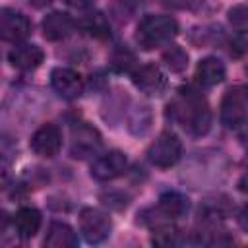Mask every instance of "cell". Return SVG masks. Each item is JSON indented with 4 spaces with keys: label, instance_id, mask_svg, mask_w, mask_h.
Listing matches in <instances>:
<instances>
[{
    "label": "cell",
    "instance_id": "6da1fadb",
    "mask_svg": "<svg viewBox=\"0 0 248 248\" xmlns=\"http://www.w3.org/2000/svg\"><path fill=\"white\" fill-rule=\"evenodd\" d=\"M169 108L172 118L192 136H203L211 126L209 105L194 89H182Z\"/></svg>",
    "mask_w": 248,
    "mask_h": 248
},
{
    "label": "cell",
    "instance_id": "7a4b0ae2",
    "mask_svg": "<svg viewBox=\"0 0 248 248\" xmlns=\"http://www.w3.org/2000/svg\"><path fill=\"white\" fill-rule=\"evenodd\" d=\"M178 33V23L170 16H145L136 29V41L140 43L141 48L149 50L161 45L170 43V39Z\"/></svg>",
    "mask_w": 248,
    "mask_h": 248
},
{
    "label": "cell",
    "instance_id": "3957f363",
    "mask_svg": "<svg viewBox=\"0 0 248 248\" xmlns=\"http://www.w3.org/2000/svg\"><path fill=\"white\" fill-rule=\"evenodd\" d=\"M182 155V141L174 132H161L147 149V159L159 169H169L178 163Z\"/></svg>",
    "mask_w": 248,
    "mask_h": 248
},
{
    "label": "cell",
    "instance_id": "277c9868",
    "mask_svg": "<svg viewBox=\"0 0 248 248\" xmlns=\"http://www.w3.org/2000/svg\"><path fill=\"white\" fill-rule=\"evenodd\" d=\"M112 229L110 217L97 207H83L79 213V231L89 244H99L108 238Z\"/></svg>",
    "mask_w": 248,
    "mask_h": 248
},
{
    "label": "cell",
    "instance_id": "5b68a950",
    "mask_svg": "<svg viewBox=\"0 0 248 248\" xmlns=\"http://www.w3.org/2000/svg\"><path fill=\"white\" fill-rule=\"evenodd\" d=\"M31 33V21L27 16L14 8H2L0 12V37L6 43L19 45L23 43Z\"/></svg>",
    "mask_w": 248,
    "mask_h": 248
},
{
    "label": "cell",
    "instance_id": "8992f818",
    "mask_svg": "<svg viewBox=\"0 0 248 248\" xmlns=\"http://www.w3.org/2000/svg\"><path fill=\"white\" fill-rule=\"evenodd\" d=\"M221 122L227 128H240L248 118V101L246 95L238 89H231L223 95L221 101Z\"/></svg>",
    "mask_w": 248,
    "mask_h": 248
},
{
    "label": "cell",
    "instance_id": "52a82bcc",
    "mask_svg": "<svg viewBox=\"0 0 248 248\" xmlns=\"http://www.w3.org/2000/svg\"><path fill=\"white\" fill-rule=\"evenodd\" d=\"M128 167V159L122 151H107L103 155H99L93 163H91V176L99 182H108L114 180L116 176H120Z\"/></svg>",
    "mask_w": 248,
    "mask_h": 248
},
{
    "label": "cell",
    "instance_id": "ba28073f",
    "mask_svg": "<svg viewBox=\"0 0 248 248\" xmlns=\"http://www.w3.org/2000/svg\"><path fill=\"white\" fill-rule=\"evenodd\" d=\"M132 83L145 95L157 97L167 89V78L155 64H143L132 72Z\"/></svg>",
    "mask_w": 248,
    "mask_h": 248
},
{
    "label": "cell",
    "instance_id": "9c48e42d",
    "mask_svg": "<svg viewBox=\"0 0 248 248\" xmlns=\"http://www.w3.org/2000/svg\"><path fill=\"white\" fill-rule=\"evenodd\" d=\"M29 145L41 157H54L62 147V134L54 124H43L31 136Z\"/></svg>",
    "mask_w": 248,
    "mask_h": 248
},
{
    "label": "cell",
    "instance_id": "30bf717a",
    "mask_svg": "<svg viewBox=\"0 0 248 248\" xmlns=\"http://www.w3.org/2000/svg\"><path fill=\"white\" fill-rule=\"evenodd\" d=\"M52 89L64 99H76L83 91V78L72 68H54L50 74Z\"/></svg>",
    "mask_w": 248,
    "mask_h": 248
},
{
    "label": "cell",
    "instance_id": "8fae6325",
    "mask_svg": "<svg viewBox=\"0 0 248 248\" xmlns=\"http://www.w3.org/2000/svg\"><path fill=\"white\" fill-rule=\"evenodd\" d=\"M101 147V136L93 126L79 124L72 130V155L85 159L97 153Z\"/></svg>",
    "mask_w": 248,
    "mask_h": 248
},
{
    "label": "cell",
    "instance_id": "7c38bea8",
    "mask_svg": "<svg viewBox=\"0 0 248 248\" xmlns=\"http://www.w3.org/2000/svg\"><path fill=\"white\" fill-rule=\"evenodd\" d=\"M8 60L14 68L17 70H23V72H29V70H35L43 64L45 60V52L39 45H31V43H19L16 45L10 52H8Z\"/></svg>",
    "mask_w": 248,
    "mask_h": 248
},
{
    "label": "cell",
    "instance_id": "4fadbf2b",
    "mask_svg": "<svg viewBox=\"0 0 248 248\" xmlns=\"http://www.w3.org/2000/svg\"><path fill=\"white\" fill-rule=\"evenodd\" d=\"M76 27V21L66 12H50L43 19V35L48 41H62L66 39Z\"/></svg>",
    "mask_w": 248,
    "mask_h": 248
},
{
    "label": "cell",
    "instance_id": "5bb4252c",
    "mask_svg": "<svg viewBox=\"0 0 248 248\" xmlns=\"http://www.w3.org/2000/svg\"><path fill=\"white\" fill-rule=\"evenodd\" d=\"M12 223H14V229H16L19 238H33L41 229L43 217H41V211L37 207L23 205L14 213Z\"/></svg>",
    "mask_w": 248,
    "mask_h": 248
},
{
    "label": "cell",
    "instance_id": "9a60e30c",
    "mask_svg": "<svg viewBox=\"0 0 248 248\" xmlns=\"http://www.w3.org/2000/svg\"><path fill=\"white\" fill-rule=\"evenodd\" d=\"M43 244L46 248H74L78 246V234L64 221H52L46 229Z\"/></svg>",
    "mask_w": 248,
    "mask_h": 248
},
{
    "label": "cell",
    "instance_id": "2e32d148",
    "mask_svg": "<svg viewBox=\"0 0 248 248\" xmlns=\"http://www.w3.org/2000/svg\"><path fill=\"white\" fill-rule=\"evenodd\" d=\"M227 76V68L225 64L215 58V56H207L203 60L198 62V68H196V78L202 85L205 87H213V85H219Z\"/></svg>",
    "mask_w": 248,
    "mask_h": 248
},
{
    "label": "cell",
    "instance_id": "e0dca14e",
    "mask_svg": "<svg viewBox=\"0 0 248 248\" xmlns=\"http://www.w3.org/2000/svg\"><path fill=\"white\" fill-rule=\"evenodd\" d=\"M159 209H161V213H163L165 217H169V219H178V217H182V215L188 213V209H190V200H188L184 194H180V192L169 190V192H163V194L159 196Z\"/></svg>",
    "mask_w": 248,
    "mask_h": 248
},
{
    "label": "cell",
    "instance_id": "ac0fdd59",
    "mask_svg": "<svg viewBox=\"0 0 248 248\" xmlns=\"http://www.w3.org/2000/svg\"><path fill=\"white\" fill-rule=\"evenodd\" d=\"M76 25H78L81 31H85L87 35L99 37V39L108 37V33H110V23H108L107 16L101 14V12H95V10H93V12H85V14L76 21Z\"/></svg>",
    "mask_w": 248,
    "mask_h": 248
},
{
    "label": "cell",
    "instance_id": "d6986e66",
    "mask_svg": "<svg viewBox=\"0 0 248 248\" xmlns=\"http://www.w3.org/2000/svg\"><path fill=\"white\" fill-rule=\"evenodd\" d=\"M163 62L170 72H184L188 66V52L178 45H170L163 52Z\"/></svg>",
    "mask_w": 248,
    "mask_h": 248
},
{
    "label": "cell",
    "instance_id": "ffe728a7",
    "mask_svg": "<svg viewBox=\"0 0 248 248\" xmlns=\"http://www.w3.org/2000/svg\"><path fill=\"white\" fill-rule=\"evenodd\" d=\"M134 62H136V56L126 46H120V48H116L110 54V68L114 72H130L132 66H134Z\"/></svg>",
    "mask_w": 248,
    "mask_h": 248
},
{
    "label": "cell",
    "instance_id": "44dd1931",
    "mask_svg": "<svg viewBox=\"0 0 248 248\" xmlns=\"http://www.w3.org/2000/svg\"><path fill=\"white\" fill-rule=\"evenodd\" d=\"M151 242L157 244V246H170V244H176V242H178V229L172 227V225H159V227H155V231H153Z\"/></svg>",
    "mask_w": 248,
    "mask_h": 248
},
{
    "label": "cell",
    "instance_id": "7402d4cb",
    "mask_svg": "<svg viewBox=\"0 0 248 248\" xmlns=\"http://www.w3.org/2000/svg\"><path fill=\"white\" fill-rule=\"evenodd\" d=\"M229 23L238 31H248V6L236 4L229 10Z\"/></svg>",
    "mask_w": 248,
    "mask_h": 248
},
{
    "label": "cell",
    "instance_id": "603a6c76",
    "mask_svg": "<svg viewBox=\"0 0 248 248\" xmlns=\"http://www.w3.org/2000/svg\"><path fill=\"white\" fill-rule=\"evenodd\" d=\"M248 52V39L238 35V37H232L231 41V54L232 56H242Z\"/></svg>",
    "mask_w": 248,
    "mask_h": 248
},
{
    "label": "cell",
    "instance_id": "cb8c5ba5",
    "mask_svg": "<svg viewBox=\"0 0 248 248\" xmlns=\"http://www.w3.org/2000/svg\"><path fill=\"white\" fill-rule=\"evenodd\" d=\"M66 4H70V6H74V8H89L95 0H64Z\"/></svg>",
    "mask_w": 248,
    "mask_h": 248
},
{
    "label": "cell",
    "instance_id": "d4e9b609",
    "mask_svg": "<svg viewBox=\"0 0 248 248\" xmlns=\"http://www.w3.org/2000/svg\"><path fill=\"white\" fill-rule=\"evenodd\" d=\"M238 190L248 196V172H244V174L240 176V180H238Z\"/></svg>",
    "mask_w": 248,
    "mask_h": 248
},
{
    "label": "cell",
    "instance_id": "484cf974",
    "mask_svg": "<svg viewBox=\"0 0 248 248\" xmlns=\"http://www.w3.org/2000/svg\"><path fill=\"white\" fill-rule=\"evenodd\" d=\"M238 223H240V227H242L244 231H248V209H242V211L238 213Z\"/></svg>",
    "mask_w": 248,
    "mask_h": 248
},
{
    "label": "cell",
    "instance_id": "4316f807",
    "mask_svg": "<svg viewBox=\"0 0 248 248\" xmlns=\"http://www.w3.org/2000/svg\"><path fill=\"white\" fill-rule=\"evenodd\" d=\"M52 0H29V4L31 6H35V8H45V6H48Z\"/></svg>",
    "mask_w": 248,
    "mask_h": 248
},
{
    "label": "cell",
    "instance_id": "83f0119b",
    "mask_svg": "<svg viewBox=\"0 0 248 248\" xmlns=\"http://www.w3.org/2000/svg\"><path fill=\"white\" fill-rule=\"evenodd\" d=\"M244 95H246V101H248V87H246V93Z\"/></svg>",
    "mask_w": 248,
    "mask_h": 248
},
{
    "label": "cell",
    "instance_id": "f1b7e54d",
    "mask_svg": "<svg viewBox=\"0 0 248 248\" xmlns=\"http://www.w3.org/2000/svg\"><path fill=\"white\" fill-rule=\"evenodd\" d=\"M246 72H248V66H246Z\"/></svg>",
    "mask_w": 248,
    "mask_h": 248
}]
</instances>
